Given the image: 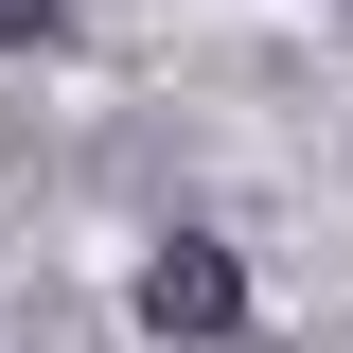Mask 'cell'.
<instances>
[{
    "instance_id": "cell-1",
    "label": "cell",
    "mask_w": 353,
    "mask_h": 353,
    "mask_svg": "<svg viewBox=\"0 0 353 353\" xmlns=\"http://www.w3.org/2000/svg\"><path fill=\"white\" fill-rule=\"evenodd\" d=\"M141 336H176V353L248 336V265H230L212 230H176V248H141Z\"/></svg>"
},
{
    "instance_id": "cell-2",
    "label": "cell",
    "mask_w": 353,
    "mask_h": 353,
    "mask_svg": "<svg viewBox=\"0 0 353 353\" xmlns=\"http://www.w3.org/2000/svg\"><path fill=\"white\" fill-rule=\"evenodd\" d=\"M53 36H71L53 0H0V53H53Z\"/></svg>"
},
{
    "instance_id": "cell-3",
    "label": "cell",
    "mask_w": 353,
    "mask_h": 353,
    "mask_svg": "<svg viewBox=\"0 0 353 353\" xmlns=\"http://www.w3.org/2000/svg\"><path fill=\"white\" fill-rule=\"evenodd\" d=\"M336 18H353V0H336Z\"/></svg>"
}]
</instances>
